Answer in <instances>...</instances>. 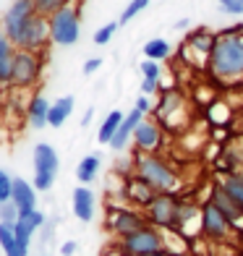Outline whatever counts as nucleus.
Returning <instances> with one entry per match:
<instances>
[{"mask_svg": "<svg viewBox=\"0 0 243 256\" xmlns=\"http://www.w3.org/2000/svg\"><path fill=\"white\" fill-rule=\"evenodd\" d=\"M210 74L222 84L243 81V26H228L217 34L210 55Z\"/></svg>", "mask_w": 243, "mask_h": 256, "instance_id": "nucleus-1", "label": "nucleus"}, {"mask_svg": "<svg viewBox=\"0 0 243 256\" xmlns=\"http://www.w3.org/2000/svg\"><path fill=\"white\" fill-rule=\"evenodd\" d=\"M134 176L144 178L157 194H176V188L180 186V176L160 154H136L134 157Z\"/></svg>", "mask_w": 243, "mask_h": 256, "instance_id": "nucleus-2", "label": "nucleus"}, {"mask_svg": "<svg viewBox=\"0 0 243 256\" xmlns=\"http://www.w3.org/2000/svg\"><path fill=\"white\" fill-rule=\"evenodd\" d=\"M165 232L146 225L142 230L131 232L120 240H115V251L120 256H144V254H154V251H165Z\"/></svg>", "mask_w": 243, "mask_h": 256, "instance_id": "nucleus-3", "label": "nucleus"}, {"mask_svg": "<svg viewBox=\"0 0 243 256\" xmlns=\"http://www.w3.org/2000/svg\"><path fill=\"white\" fill-rule=\"evenodd\" d=\"M50 24V42L60 44V48H71L81 37V16H78V6H66L58 14L48 18Z\"/></svg>", "mask_w": 243, "mask_h": 256, "instance_id": "nucleus-4", "label": "nucleus"}, {"mask_svg": "<svg viewBox=\"0 0 243 256\" xmlns=\"http://www.w3.org/2000/svg\"><path fill=\"white\" fill-rule=\"evenodd\" d=\"M146 225H149L146 214L142 212V209H134V206H110L108 217H105V228L115 240L131 236V232L142 230Z\"/></svg>", "mask_w": 243, "mask_h": 256, "instance_id": "nucleus-5", "label": "nucleus"}, {"mask_svg": "<svg viewBox=\"0 0 243 256\" xmlns=\"http://www.w3.org/2000/svg\"><path fill=\"white\" fill-rule=\"evenodd\" d=\"M44 60H48V52H16V63H14V81L10 86L18 89H32L40 84V78L44 74Z\"/></svg>", "mask_w": 243, "mask_h": 256, "instance_id": "nucleus-6", "label": "nucleus"}, {"mask_svg": "<svg viewBox=\"0 0 243 256\" xmlns=\"http://www.w3.org/2000/svg\"><path fill=\"white\" fill-rule=\"evenodd\" d=\"M48 44H50V24L44 16H32L26 26L21 29V34L14 40V48L24 52H48Z\"/></svg>", "mask_w": 243, "mask_h": 256, "instance_id": "nucleus-7", "label": "nucleus"}, {"mask_svg": "<svg viewBox=\"0 0 243 256\" xmlns=\"http://www.w3.org/2000/svg\"><path fill=\"white\" fill-rule=\"evenodd\" d=\"M58 168H60V160H58V152L50 144L34 146V188L50 191L58 176Z\"/></svg>", "mask_w": 243, "mask_h": 256, "instance_id": "nucleus-8", "label": "nucleus"}, {"mask_svg": "<svg viewBox=\"0 0 243 256\" xmlns=\"http://www.w3.org/2000/svg\"><path fill=\"white\" fill-rule=\"evenodd\" d=\"M180 206L178 194H157V199L146 206V220L157 230H176V214Z\"/></svg>", "mask_w": 243, "mask_h": 256, "instance_id": "nucleus-9", "label": "nucleus"}, {"mask_svg": "<svg viewBox=\"0 0 243 256\" xmlns=\"http://www.w3.org/2000/svg\"><path fill=\"white\" fill-rule=\"evenodd\" d=\"M233 225L228 222V217L220 212V209L212 204V202H204L202 204V225H199V232L206 238V240H214V243H222Z\"/></svg>", "mask_w": 243, "mask_h": 256, "instance_id": "nucleus-10", "label": "nucleus"}, {"mask_svg": "<svg viewBox=\"0 0 243 256\" xmlns=\"http://www.w3.org/2000/svg\"><path fill=\"white\" fill-rule=\"evenodd\" d=\"M32 16H37L32 0H14L10 8L6 10V16H3V32H6V37L14 42L18 34H21V29L26 26V21Z\"/></svg>", "mask_w": 243, "mask_h": 256, "instance_id": "nucleus-11", "label": "nucleus"}, {"mask_svg": "<svg viewBox=\"0 0 243 256\" xmlns=\"http://www.w3.org/2000/svg\"><path fill=\"white\" fill-rule=\"evenodd\" d=\"M165 142V134L157 120H142V126L134 134V144H136V154H157V149Z\"/></svg>", "mask_w": 243, "mask_h": 256, "instance_id": "nucleus-12", "label": "nucleus"}, {"mask_svg": "<svg viewBox=\"0 0 243 256\" xmlns=\"http://www.w3.org/2000/svg\"><path fill=\"white\" fill-rule=\"evenodd\" d=\"M123 196L128 199V204H131L134 209H144V212H146V206L157 199V191H154L144 178L128 176V180H126V188H123Z\"/></svg>", "mask_w": 243, "mask_h": 256, "instance_id": "nucleus-13", "label": "nucleus"}, {"mask_svg": "<svg viewBox=\"0 0 243 256\" xmlns=\"http://www.w3.org/2000/svg\"><path fill=\"white\" fill-rule=\"evenodd\" d=\"M42 225H44V214L40 212V209H34V212H29V214H21V217H18V222L14 225L16 240H18V248H21V254H24V256L29 254V246H32L34 232H37Z\"/></svg>", "mask_w": 243, "mask_h": 256, "instance_id": "nucleus-14", "label": "nucleus"}, {"mask_svg": "<svg viewBox=\"0 0 243 256\" xmlns=\"http://www.w3.org/2000/svg\"><path fill=\"white\" fill-rule=\"evenodd\" d=\"M10 202L18 209V217L21 214H29L37 209V188L24 180V178H14V191H10Z\"/></svg>", "mask_w": 243, "mask_h": 256, "instance_id": "nucleus-15", "label": "nucleus"}, {"mask_svg": "<svg viewBox=\"0 0 243 256\" xmlns=\"http://www.w3.org/2000/svg\"><path fill=\"white\" fill-rule=\"evenodd\" d=\"M16 48L14 42L6 37V32L0 29V86H10L14 81V63H16Z\"/></svg>", "mask_w": 243, "mask_h": 256, "instance_id": "nucleus-16", "label": "nucleus"}, {"mask_svg": "<svg viewBox=\"0 0 243 256\" xmlns=\"http://www.w3.org/2000/svg\"><path fill=\"white\" fill-rule=\"evenodd\" d=\"M146 118L144 112H138L136 108L126 115L123 118V123H120V128H118V134L112 136V142L108 144V146H112L115 152H120V149H126V144H128V138H134V134H136V128L142 126V120Z\"/></svg>", "mask_w": 243, "mask_h": 256, "instance_id": "nucleus-17", "label": "nucleus"}, {"mask_svg": "<svg viewBox=\"0 0 243 256\" xmlns=\"http://www.w3.org/2000/svg\"><path fill=\"white\" fill-rule=\"evenodd\" d=\"M71 206H74V214L81 222H92L94 220V209H97V202H94V194H92L86 186H78L74 191V199H71Z\"/></svg>", "mask_w": 243, "mask_h": 256, "instance_id": "nucleus-18", "label": "nucleus"}, {"mask_svg": "<svg viewBox=\"0 0 243 256\" xmlns=\"http://www.w3.org/2000/svg\"><path fill=\"white\" fill-rule=\"evenodd\" d=\"M206 202H212L217 209H220V212H222L225 217H228V222L230 225H240V220H243V209L233 202V199H230V196L222 191V188H220V186H214V188H212V194H210V199H206Z\"/></svg>", "mask_w": 243, "mask_h": 256, "instance_id": "nucleus-19", "label": "nucleus"}, {"mask_svg": "<svg viewBox=\"0 0 243 256\" xmlns=\"http://www.w3.org/2000/svg\"><path fill=\"white\" fill-rule=\"evenodd\" d=\"M180 104H183V92H178V89H168V92H162V94H160V102L152 108V112H154V118H157V120L165 123L170 115H178Z\"/></svg>", "mask_w": 243, "mask_h": 256, "instance_id": "nucleus-20", "label": "nucleus"}, {"mask_svg": "<svg viewBox=\"0 0 243 256\" xmlns=\"http://www.w3.org/2000/svg\"><path fill=\"white\" fill-rule=\"evenodd\" d=\"M50 108L52 104L48 102L44 94H34L26 104V123L34 128V131H40V128L48 126V115H50Z\"/></svg>", "mask_w": 243, "mask_h": 256, "instance_id": "nucleus-21", "label": "nucleus"}, {"mask_svg": "<svg viewBox=\"0 0 243 256\" xmlns=\"http://www.w3.org/2000/svg\"><path fill=\"white\" fill-rule=\"evenodd\" d=\"M214 42H217V34H212L210 29H194L188 37H186L188 48H194V52H202V55H206V58L212 55Z\"/></svg>", "mask_w": 243, "mask_h": 256, "instance_id": "nucleus-22", "label": "nucleus"}, {"mask_svg": "<svg viewBox=\"0 0 243 256\" xmlns=\"http://www.w3.org/2000/svg\"><path fill=\"white\" fill-rule=\"evenodd\" d=\"M71 112H74V97H60V100H55L52 108H50V115H48V126L60 128V126L68 120V115H71Z\"/></svg>", "mask_w": 243, "mask_h": 256, "instance_id": "nucleus-23", "label": "nucleus"}, {"mask_svg": "<svg viewBox=\"0 0 243 256\" xmlns=\"http://www.w3.org/2000/svg\"><path fill=\"white\" fill-rule=\"evenodd\" d=\"M123 118H126V115H123L120 110H110V112L105 115V120L100 123V131H97V138H100L102 144H110V142H112V136L118 134Z\"/></svg>", "mask_w": 243, "mask_h": 256, "instance_id": "nucleus-24", "label": "nucleus"}, {"mask_svg": "<svg viewBox=\"0 0 243 256\" xmlns=\"http://www.w3.org/2000/svg\"><path fill=\"white\" fill-rule=\"evenodd\" d=\"M144 58L146 60H154V63H162V60H168L170 58V52H172V48H170V42L168 40H149L146 44H144Z\"/></svg>", "mask_w": 243, "mask_h": 256, "instance_id": "nucleus-25", "label": "nucleus"}, {"mask_svg": "<svg viewBox=\"0 0 243 256\" xmlns=\"http://www.w3.org/2000/svg\"><path fill=\"white\" fill-rule=\"evenodd\" d=\"M217 186H220V188H222V191L230 196V199H233V202L243 209V176H240V172H233V176H225V178L220 180Z\"/></svg>", "mask_w": 243, "mask_h": 256, "instance_id": "nucleus-26", "label": "nucleus"}, {"mask_svg": "<svg viewBox=\"0 0 243 256\" xmlns=\"http://www.w3.org/2000/svg\"><path fill=\"white\" fill-rule=\"evenodd\" d=\"M97 172H100V154H86V157L76 165V178L84 183V186L94 180Z\"/></svg>", "mask_w": 243, "mask_h": 256, "instance_id": "nucleus-27", "label": "nucleus"}, {"mask_svg": "<svg viewBox=\"0 0 243 256\" xmlns=\"http://www.w3.org/2000/svg\"><path fill=\"white\" fill-rule=\"evenodd\" d=\"M0 248H3L6 256H24V254H21V248H18L14 225H3V222H0Z\"/></svg>", "mask_w": 243, "mask_h": 256, "instance_id": "nucleus-28", "label": "nucleus"}, {"mask_svg": "<svg viewBox=\"0 0 243 256\" xmlns=\"http://www.w3.org/2000/svg\"><path fill=\"white\" fill-rule=\"evenodd\" d=\"M32 3H34V10H37V16L50 18V16H52V14H58L60 8L71 6L74 0H32Z\"/></svg>", "mask_w": 243, "mask_h": 256, "instance_id": "nucleus-29", "label": "nucleus"}, {"mask_svg": "<svg viewBox=\"0 0 243 256\" xmlns=\"http://www.w3.org/2000/svg\"><path fill=\"white\" fill-rule=\"evenodd\" d=\"M149 6V0H131L128 6H126V10L120 14V18H118V24L123 26V24H128V21H134L138 14H142V10Z\"/></svg>", "mask_w": 243, "mask_h": 256, "instance_id": "nucleus-30", "label": "nucleus"}, {"mask_svg": "<svg viewBox=\"0 0 243 256\" xmlns=\"http://www.w3.org/2000/svg\"><path fill=\"white\" fill-rule=\"evenodd\" d=\"M142 81H149V84H157L160 86V78H162V66L154 60H144L142 63Z\"/></svg>", "mask_w": 243, "mask_h": 256, "instance_id": "nucleus-31", "label": "nucleus"}, {"mask_svg": "<svg viewBox=\"0 0 243 256\" xmlns=\"http://www.w3.org/2000/svg\"><path fill=\"white\" fill-rule=\"evenodd\" d=\"M0 222L3 225H16L18 222V209L14 206V202L0 204Z\"/></svg>", "mask_w": 243, "mask_h": 256, "instance_id": "nucleus-32", "label": "nucleus"}, {"mask_svg": "<svg viewBox=\"0 0 243 256\" xmlns=\"http://www.w3.org/2000/svg\"><path fill=\"white\" fill-rule=\"evenodd\" d=\"M115 32H118V24H115V21H110V24H105V26H100L94 32V44H108L112 40Z\"/></svg>", "mask_w": 243, "mask_h": 256, "instance_id": "nucleus-33", "label": "nucleus"}, {"mask_svg": "<svg viewBox=\"0 0 243 256\" xmlns=\"http://www.w3.org/2000/svg\"><path fill=\"white\" fill-rule=\"evenodd\" d=\"M10 191H14V178L6 170H0V204L10 202Z\"/></svg>", "mask_w": 243, "mask_h": 256, "instance_id": "nucleus-34", "label": "nucleus"}, {"mask_svg": "<svg viewBox=\"0 0 243 256\" xmlns=\"http://www.w3.org/2000/svg\"><path fill=\"white\" fill-rule=\"evenodd\" d=\"M222 6L225 14H233V16H240L243 14V0H217Z\"/></svg>", "mask_w": 243, "mask_h": 256, "instance_id": "nucleus-35", "label": "nucleus"}, {"mask_svg": "<svg viewBox=\"0 0 243 256\" xmlns=\"http://www.w3.org/2000/svg\"><path fill=\"white\" fill-rule=\"evenodd\" d=\"M102 68V58H89V60L84 63V74H94Z\"/></svg>", "mask_w": 243, "mask_h": 256, "instance_id": "nucleus-36", "label": "nucleus"}, {"mask_svg": "<svg viewBox=\"0 0 243 256\" xmlns=\"http://www.w3.org/2000/svg\"><path fill=\"white\" fill-rule=\"evenodd\" d=\"M134 108H136L138 112H144V115H146L149 110H152V104H149V100H146V97L142 94V97H138V100H136V104H134Z\"/></svg>", "mask_w": 243, "mask_h": 256, "instance_id": "nucleus-37", "label": "nucleus"}, {"mask_svg": "<svg viewBox=\"0 0 243 256\" xmlns=\"http://www.w3.org/2000/svg\"><path fill=\"white\" fill-rule=\"evenodd\" d=\"M76 248H78V246H76V240H66L63 246H60V254H63V256H74Z\"/></svg>", "mask_w": 243, "mask_h": 256, "instance_id": "nucleus-38", "label": "nucleus"}, {"mask_svg": "<svg viewBox=\"0 0 243 256\" xmlns=\"http://www.w3.org/2000/svg\"><path fill=\"white\" fill-rule=\"evenodd\" d=\"M92 115H94V108H86L84 118H81V126H89V123H92Z\"/></svg>", "mask_w": 243, "mask_h": 256, "instance_id": "nucleus-39", "label": "nucleus"}, {"mask_svg": "<svg viewBox=\"0 0 243 256\" xmlns=\"http://www.w3.org/2000/svg\"><path fill=\"white\" fill-rule=\"evenodd\" d=\"M144 256H172V251L165 248V251H154V254H144Z\"/></svg>", "mask_w": 243, "mask_h": 256, "instance_id": "nucleus-40", "label": "nucleus"}, {"mask_svg": "<svg viewBox=\"0 0 243 256\" xmlns=\"http://www.w3.org/2000/svg\"><path fill=\"white\" fill-rule=\"evenodd\" d=\"M0 100H3V86H0Z\"/></svg>", "mask_w": 243, "mask_h": 256, "instance_id": "nucleus-41", "label": "nucleus"}, {"mask_svg": "<svg viewBox=\"0 0 243 256\" xmlns=\"http://www.w3.org/2000/svg\"><path fill=\"white\" fill-rule=\"evenodd\" d=\"M172 256H183V254H172Z\"/></svg>", "mask_w": 243, "mask_h": 256, "instance_id": "nucleus-42", "label": "nucleus"}, {"mask_svg": "<svg viewBox=\"0 0 243 256\" xmlns=\"http://www.w3.org/2000/svg\"><path fill=\"white\" fill-rule=\"evenodd\" d=\"M240 176H243V165H240Z\"/></svg>", "mask_w": 243, "mask_h": 256, "instance_id": "nucleus-43", "label": "nucleus"}]
</instances>
